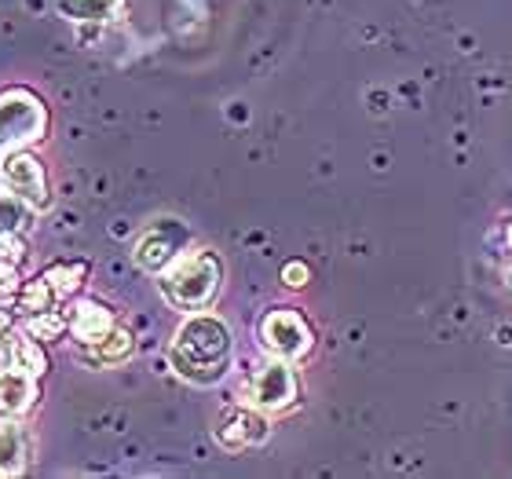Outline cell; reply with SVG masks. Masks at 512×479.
Listing matches in <instances>:
<instances>
[{
	"instance_id": "1",
	"label": "cell",
	"mask_w": 512,
	"mask_h": 479,
	"mask_svg": "<svg viewBox=\"0 0 512 479\" xmlns=\"http://www.w3.org/2000/svg\"><path fill=\"white\" fill-rule=\"evenodd\" d=\"M231 355H235L231 326L220 315H209V311L187 315L169 348L172 370L191 384H216L231 370Z\"/></svg>"
},
{
	"instance_id": "2",
	"label": "cell",
	"mask_w": 512,
	"mask_h": 479,
	"mask_svg": "<svg viewBox=\"0 0 512 479\" xmlns=\"http://www.w3.org/2000/svg\"><path fill=\"white\" fill-rule=\"evenodd\" d=\"M220 286H224V260L213 249L183 253L161 271V297L180 311L209 308Z\"/></svg>"
},
{
	"instance_id": "3",
	"label": "cell",
	"mask_w": 512,
	"mask_h": 479,
	"mask_svg": "<svg viewBox=\"0 0 512 479\" xmlns=\"http://www.w3.org/2000/svg\"><path fill=\"white\" fill-rule=\"evenodd\" d=\"M52 128L48 103L33 88H4L0 92V154L26 150L41 143Z\"/></svg>"
},
{
	"instance_id": "4",
	"label": "cell",
	"mask_w": 512,
	"mask_h": 479,
	"mask_svg": "<svg viewBox=\"0 0 512 479\" xmlns=\"http://www.w3.org/2000/svg\"><path fill=\"white\" fill-rule=\"evenodd\" d=\"M256 337L264 344V352L275 359L297 362L315 348V330L297 308H271L256 322Z\"/></svg>"
},
{
	"instance_id": "5",
	"label": "cell",
	"mask_w": 512,
	"mask_h": 479,
	"mask_svg": "<svg viewBox=\"0 0 512 479\" xmlns=\"http://www.w3.org/2000/svg\"><path fill=\"white\" fill-rule=\"evenodd\" d=\"M0 187L8 194H15L19 202H26L33 213H44L52 205V180H48V169L44 161L26 150H11V154H0Z\"/></svg>"
},
{
	"instance_id": "6",
	"label": "cell",
	"mask_w": 512,
	"mask_h": 479,
	"mask_svg": "<svg viewBox=\"0 0 512 479\" xmlns=\"http://www.w3.org/2000/svg\"><path fill=\"white\" fill-rule=\"evenodd\" d=\"M300 399V381L286 359H271L256 366L253 377L242 388V403L264 410V414H282Z\"/></svg>"
},
{
	"instance_id": "7",
	"label": "cell",
	"mask_w": 512,
	"mask_h": 479,
	"mask_svg": "<svg viewBox=\"0 0 512 479\" xmlns=\"http://www.w3.org/2000/svg\"><path fill=\"white\" fill-rule=\"evenodd\" d=\"M187 245H191V231H187L180 220H158L154 227L143 231V238L136 242L132 256H136V264L143 267V271L161 275L176 256L187 253Z\"/></svg>"
},
{
	"instance_id": "8",
	"label": "cell",
	"mask_w": 512,
	"mask_h": 479,
	"mask_svg": "<svg viewBox=\"0 0 512 479\" xmlns=\"http://www.w3.org/2000/svg\"><path fill=\"white\" fill-rule=\"evenodd\" d=\"M267 432H271V428H267L264 410H256V406H249V403L227 406L213 428L216 443H220L227 454H242V450H249V447H260L267 439Z\"/></svg>"
},
{
	"instance_id": "9",
	"label": "cell",
	"mask_w": 512,
	"mask_h": 479,
	"mask_svg": "<svg viewBox=\"0 0 512 479\" xmlns=\"http://www.w3.org/2000/svg\"><path fill=\"white\" fill-rule=\"evenodd\" d=\"M37 403H41V377L0 359V414L26 417Z\"/></svg>"
},
{
	"instance_id": "10",
	"label": "cell",
	"mask_w": 512,
	"mask_h": 479,
	"mask_svg": "<svg viewBox=\"0 0 512 479\" xmlns=\"http://www.w3.org/2000/svg\"><path fill=\"white\" fill-rule=\"evenodd\" d=\"M66 326H70V337H74L81 348L103 341L118 319H114V308L103 304V300H77L74 308L66 311Z\"/></svg>"
},
{
	"instance_id": "11",
	"label": "cell",
	"mask_w": 512,
	"mask_h": 479,
	"mask_svg": "<svg viewBox=\"0 0 512 479\" xmlns=\"http://www.w3.org/2000/svg\"><path fill=\"white\" fill-rule=\"evenodd\" d=\"M30 465V436L26 428L15 425V417L0 421V479L22 476Z\"/></svg>"
},
{
	"instance_id": "12",
	"label": "cell",
	"mask_w": 512,
	"mask_h": 479,
	"mask_svg": "<svg viewBox=\"0 0 512 479\" xmlns=\"http://www.w3.org/2000/svg\"><path fill=\"white\" fill-rule=\"evenodd\" d=\"M59 15L77 26H107L125 15V0H59Z\"/></svg>"
},
{
	"instance_id": "13",
	"label": "cell",
	"mask_w": 512,
	"mask_h": 479,
	"mask_svg": "<svg viewBox=\"0 0 512 479\" xmlns=\"http://www.w3.org/2000/svg\"><path fill=\"white\" fill-rule=\"evenodd\" d=\"M0 359H8V362H15V366H22V370H30V373H37V377H44L48 373V352L41 348V341L33 337V333H11L8 341L0 344Z\"/></svg>"
},
{
	"instance_id": "14",
	"label": "cell",
	"mask_w": 512,
	"mask_h": 479,
	"mask_svg": "<svg viewBox=\"0 0 512 479\" xmlns=\"http://www.w3.org/2000/svg\"><path fill=\"white\" fill-rule=\"evenodd\" d=\"M81 352H85V362H92V366H121V362H128L132 352H136V337L125 326H114L103 341L88 344Z\"/></svg>"
},
{
	"instance_id": "15",
	"label": "cell",
	"mask_w": 512,
	"mask_h": 479,
	"mask_svg": "<svg viewBox=\"0 0 512 479\" xmlns=\"http://www.w3.org/2000/svg\"><path fill=\"white\" fill-rule=\"evenodd\" d=\"M55 304H59V297H55L52 282L44 275L30 278V282H19V289H15V297H11V308L19 311V315H41V311H52Z\"/></svg>"
},
{
	"instance_id": "16",
	"label": "cell",
	"mask_w": 512,
	"mask_h": 479,
	"mask_svg": "<svg viewBox=\"0 0 512 479\" xmlns=\"http://www.w3.org/2000/svg\"><path fill=\"white\" fill-rule=\"evenodd\" d=\"M48 282H52L55 289V297L66 300V297H74L77 289L85 286V278H88V260H55V264H48L41 271Z\"/></svg>"
},
{
	"instance_id": "17",
	"label": "cell",
	"mask_w": 512,
	"mask_h": 479,
	"mask_svg": "<svg viewBox=\"0 0 512 479\" xmlns=\"http://www.w3.org/2000/svg\"><path fill=\"white\" fill-rule=\"evenodd\" d=\"M30 216H33V209L26 202H19L15 194H0V245L26 235Z\"/></svg>"
},
{
	"instance_id": "18",
	"label": "cell",
	"mask_w": 512,
	"mask_h": 479,
	"mask_svg": "<svg viewBox=\"0 0 512 479\" xmlns=\"http://www.w3.org/2000/svg\"><path fill=\"white\" fill-rule=\"evenodd\" d=\"M26 333H33L37 341H63L66 333H70V326H66V311H41V315H30L26 319Z\"/></svg>"
},
{
	"instance_id": "19",
	"label": "cell",
	"mask_w": 512,
	"mask_h": 479,
	"mask_svg": "<svg viewBox=\"0 0 512 479\" xmlns=\"http://www.w3.org/2000/svg\"><path fill=\"white\" fill-rule=\"evenodd\" d=\"M19 289V271H15V260L0 256V300H11Z\"/></svg>"
},
{
	"instance_id": "20",
	"label": "cell",
	"mask_w": 512,
	"mask_h": 479,
	"mask_svg": "<svg viewBox=\"0 0 512 479\" xmlns=\"http://www.w3.org/2000/svg\"><path fill=\"white\" fill-rule=\"evenodd\" d=\"M308 278H311L308 264H300V260H289V264L282 267V282H286L289 289H304L308 286Z\"/></svg>"
},
{
	"instance_id": "21",
	"label": "cell",
	"mask_w": 512,
	"mask_h": 479,
	"mask_svg": "<svg viewBox=\"0 0 512 479\" xmlns=\"http://www.w3.org/2000/svg\"><path fill=\"white\" fill-rule=\"evenodd\" d=\"M15 319H19V311L11 308V300H0V344L11 337V330H15Z\"/></svg>"
},
{
	"instance_id": "22",
	"label": "cell",
	"mask_w": 512,
	"mask_h": 479,
	"mask_svg": "<svg viewBox=\"0 0 512 479\" xmlns=\"http://www.w3.org/2000/svg\"><path fill=\"white\" fill-rule=\"evenodd\" d=\"M505 245H509V253H512V220H505Z\"/></svg>"
},
{
	"instance_id": "23",
	"label": "cell",
	"mask_w": 512,
	"mask_h": 479,
	"mask_svg": "<svg viewBox=\"0 0 512 479\" xmlns=\"http://www.w3.org/2000/svg\"><path fill=\"white\" fill-rule=\"evenodd\" d=\"M505 286H509V289H512V264H509V267H505Z\"/></svg>"
}]
</instances>
